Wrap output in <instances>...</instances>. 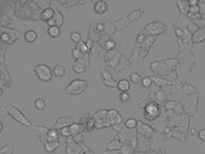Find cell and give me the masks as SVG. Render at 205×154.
Segmentation results:
<instances>
[{"label": "cell", "instance_id": "obj_1", "mask_svg": "<svg viewBox=\"0 0 205 154\" xmlns=\"http://www.w3.org/2000/svg\"><path fill=\"white\" fill-rule=\"evenodd\" d=\"M88 86V81L85 79H74L66 86V88L63 89V92L65 94L78 95L85 90Z\"/></svg>", "mask_w": 205, "mask_h": 154}, {"label": "cell", "instance_id": "obj_2", "mask_svg": "<svg viewBox=\"0 0 205 154\" xmlns=\"http://www.w3.org/2000/svg\"><path fill=\"white\" fill-rule=\"evenodd\" d=\"M34 73L41 81L49 82L53 79V71L46 63H37L34 65Z\"/></svg>", "mask_w": 205, "mask_h": 154}, {"label": "cell", "instance_id": "obj_3", "mask_svg": "<svg viewBox=\"0 0 205 154\" xmlns=\"http://www.w3.org/2000/svg\"><path fill=\"white\" fill-rule=\"evenodd\" d=\"M6 113H9V116H10L12 119H14L15 121H17L18 123H21L22 125L27 126V128L31 126V122L25 117L24 113H22L19 109H17L16 107H14L13 105H8V106H6Z\"/></svg>", "mask_w": 205, "mask_h": 154}, {"label": "cell", "instance_id": "obj_4", "mask_svg": "<svg viewBox=\"0 0 205 154\" xmlns=\"http://www.w3.org/2000/svg\"><path fill=\"white\" fill-rule=\"evenodd\" d=\"M166 30L167 27L160 21L151 23L150 25H148L144 28V31H146L148 33H151V34H160V33H163Z\"/></svg>", "mask_w": 205, "mask_h": 154}, {"label": "cell", "instance_id": "obj_5", "mask_svg": "<svg viewBox=\"0 0 205 154\" xmlns=\"http://www.w3.org/2000/svg\"><path fill=\"white\" fill-rule=\"evenodd\" d=\"M159 115V107L157 104L151 102L145 106V117L148 118L150 121H153L155 118H157Z\"/></svg>", "mask_w": 205, "mask_h": 154}, {"label": "cell", "instance_id": "obj_6", "mask_svg": "<svg viewBox=\"0 0 205 154\" xmlns=\"http://www.w3.org/2000/svg\"><path fill=\"white\" fill-rule=\"evenodd\" d=\"M85 60H87L85 57H83L81 59L75 61V63L73 64L74 72L77 73V74H82V73L85 72V70H87V68H88V63Z\"/></svg>", "mask_w": 205, "mask_h": 154}, {"label": "cell", "instance_id": "obj_7", "mask_svg": "<svg viewBox=\"0 0 205 154\" xmlns=\"http://www.w3.org/2000/svg\"><path fill=\"white\" fill-rule=\"evenodd\" d=\"M102 75H103V81L104 85H106L107 87H110V88H116L118 87V82H116L112 78L111 74L108 72L107 70H102Z\"/></svg>", "mask_w": 205, "mask_h": 154}, {"label": "cell", "instance_id": "obj_8", "mask_svg": "<svg viewBox=\"0 0 205 154\" xmlns=\"http://www.w3.org/2000/svg\"><path fill=\"white\" fill-rule=\"evenodd\" d=\"M37 37H39L37 31L34 30V29H28V30H26L24 33L25 41L28 42V43H33V42H35L37 40Z\"/></svg>", "mask_w": 205, "mask_h": 154}, {"label": "cell", "instance_id": "obj_9", "mask_svg": "<svg viewBox=\"0 0 205 154\" xmlns=\"http://www.w3.org/2000/svg\"><path fill=\"white\" fill-rule=\"evenodd\" d=\"M55 16V9H53V8H45L44 10L42 11V13H41V15H40V17H41V19L42 21H44V22H48L49 19H51L53 17Z\"/></svg>", "mask_w": 205, "mask_h": 154}, {"label": "cell", "instance_id": "obj_10", "mask_svg": "<svg viewBox=\"0 0 205 154\" xmlns=\"http://www.w3.org/2000/svg\"><path fill=\"white\" fill-rule=\"evenodd\" d=\"M107 10H108V3L106 1L100 0V1H96L94 3V12L96 14H103Z\"/></svg>", "mask_w": 205, "mask_h": 154}, {"label": "cell", "instance_id": "obj_11", "mask_svg": "<svg viewBox=\"0 0 205 154\" xmlns=\"http://www.w3.org/2000/svg\"><path fill=\"white\" fill-rule=\"evenodd\" d=\"M143 13H144L143 9H136V10H132L126 17H127L128 22H129V24H130V23H132V22L136 21V19H138L139 17L142 16Z\"/></svg>", "mask_w": 205, "mask_h": 154}, {"label": "cell", "instance_id": "obj_12", "mask_svg": "<svg viewBox=\"0 0 205 154\" xmlns=\"http://www.w3.org/2000/svg\"><path fill=\"white\" fill-rule=\"evenodd\" d=\"M66 73V69L63 64H56L53 69V74L55 77H63Z\"/></svg>", "mask_w": 205, "mask_h": 154}, {"label": "cell", "instance_id": "obj_13", "mask_svg": "<svg viewBox=\"0 0 205 154\" xmlns=\"http://www.w3.org/2000/svg\"><path fill=\"white\" fill-rule=\"evenodd\" d=\"M205 40V30L204 29H200V30L195 31L192 34V42L193 43H199Z\"/></svg>", "mask_w": 205, "mask_h": 154}, {"label": "cell", "instance_id": "obj_14", "mask_svg": "<svg viewBox=\"0 0 205 154\" xmlns=\"http://www.w3.org/2000/svg\"><path fill=\"white\" fill-rule=\"evenodd\" d=\"M116 88L120 90V92H127L130 89V84L127 79H121L118 81V87Z\"/></svg>", "mask_w": 205, "mask_h": 154}, {"label": "cell", "instance_id": "obj_15", "mask_svg": "<svg viewBox=\"0 0 205 154\" xmlns=\"http://www.w3.org/2000/svg\"><path fill=\"white\" fill-rule=\"evenodd\" d=\"M61 33V28L59 26H51L47 29V34L50 38H58Z\"/></svg>", "mask_w": 205, "mask_h": 154}, {"label": "cell", "instance_id": "obj_16", "mask_svg": "<svg viewBox=\"0 0 205 154\" xmlns=\"http://www.w3.org/2000/svg\"><path fill=\"white\" fill-rule=\"evenodd\" d=\"M58 132L56 128H50L48 132H47V135H46V139L50 142L53 141H58Z\"/></svg>", "mask_w": 205, "mask_h": 154}, {"label": "cell", "instance_id": "obj_17", "mask_svg": "<svg viewBox=\"0 0 205 154\" xmlns=\"http://www.w3.org/2000/svg\"><path fill=\"white\" fill-rule=\"evenodd\" d=\"M113 24L116 25V28L118 29V30H122V29L126 28V27L128 26L129 22H128L127 17H123V18L119 19V21L113 22Z\"/></svg>", "mask_w": 205, "mask_h": 154}, {"label": "cell", "instance_id": "obj_18", "mask_svg": "<svg viewBox=\"0 0 205 154\" xmlns=\"http://www.w3.org/2000/svg\"><path fill=\"white\" fill-rule=\"evenodd\" d=\"M176 4L177 6H179V10L182 14H187V13H188L189 9H190V6H189V3L187 1H177Z\"/></svg>", "mask_w": 205, "mask_h": 154}, {"label": "cell", "instance_id": "obj_19", "mask_svg": "<svg viewBox=\"0 0 205 154\" xmlns=\"http://www.w3.org/2000/svg\"><path fill=\"white\" fill-rule=\"evenodd\" d=\"M58 146H59V142L58 141H53V142L48 141V142H46V144H45V151L48 153L53 152V151L58 148Z\"/></svg>", "mask_w": 205, "mask_h": 154}, {"label": "cell", "instance_id": "obj_20", "mask_svg": "<svg viewBox=\"0 0 205 154\" xmlns=\"http://www.w3.org/2000/svg\"><path fill=\"white\" fill-rule=\"evenodd\" d=\"M106 149H107V150H119V149H121V142L119 141V140L114 139L107 144Z\"/></svg>", "mask_w": 205, "mask_h": 154}, {"label": "cell", "instance_id": "obj_21", "mask_svg": "<svg viewBox=\"0 0 205 154\" xmlns=\"http://www.w3.org/2000/svg\"><path fill=\"white\" fill-rule=\"evenodd\" d=\"M69 39H71V41L74 42V43L79 44L80 41H81V34H80V32H78V31H73V32H71V34H69Z\"/></svg>", "mask_w": 205, "mask_h": 154}, {"label": "cell", "instance_id": "obj_22", "mask_svg": "<svg viewBox=\"0 0 205 154\" xmlns=\"http://www.w3.org/2000/svg\"><path fill=\"white\" fill-rule=\"evenodd\" d=\"M72 57L74 58V59L77 61V60H79V59H81V58H83L85 56H83V53H82V51L79 49L78 47H75L74 48L73 50H72Z\"/></svg>", "mask_w": 205, "mask_h": 154}, {"label": "cell", "instance_id": "obj_23", "mask_svg": "<svg viewBox=\"0 0 205 154\" xmlns=\"http://www.w3.org/2000/svg\"><path fill=\"white\" fill-rule=\"evenodd\" d=\"M34 107L37 110H43L45 108V100L42 97H37L34 101Z\"/></svg>", "mask_w": 205, "mask_h": 154}, {"label": "cell", "instance_id": "obj_24", "mask_svg": "<svg viewBox=\"0 0 205 154\" xmlns=\"http://www.w3.org/2000/svg\"><path fill=\"white\" fill-rule=\"evenodd\" d=\"M137 125H138V122H137V120L134 119V118H129V119H127L125 122V126L129 129L135 128Z\"/></svg>", "mask_w": 205, "mask_h": 154}, {"label": "cell", "instance_id": "obj_25", "mask_svg": "<svg viewBox=\"0 0 205 154\" xmlns=\"http://www.w3.org/2000/svg\"><path fill=\"white\" fill-rule=\"evenodd\" d=\"M130 80H132V84H135V85H138L142 81V80H141V76H140L139 73H132V74H130Z\"/></svg>", "mask_w": 205, "mask_h": 154}, {"label": "cell", "instance_id": "obj_26", "mask_svg": "<svg viewBox=\"0 0 205 154\" xmlns=\"http://www.w3.org/2000/svg\"><path fill=\"white\" fill-rule=\"evenodd\" d=\"M106 50H111L116 47V42L113 40H108V41L105 42V45H104Z\"/></svg>", "mask_w": 205, "mask_h": 154}, {"label": "cell", "instance_id": "obj_27", "mask_svg": "<svg viewBox=\"0 0 205 154\" xmlns=\"http://www.w3.org/2000/svg\"><path fill=\"white\" fill-rule=\"evenodd\" d=\"M69 129H71L72 134H77L81 131V125H79L78 123H73L69 125Z\"/></svg>", "mask_w": 205, "mask_h": 154}, {"label": "cell", "instance_id": "obj_28", "mask_svg": "<svg viewBox=\"0 0 205 154\" xmlns=\"http://www.w3.org/2000/svg\"><path fill=\"white\" fill-rule=\"evenodd\" d=\"M77 47L79 48V49L82 51V53H83V55H87V53H88V51L90 50V48L87 46V44H85V42H80V43L77 45Z\"/></svg>", "mask_w": 205, "mask_h": 154}, {"label": "cell", "instance_id": "obj_29", "mask_svg": "<svg viewBox=\"0 0 205 154\" xmlns=\"http://www.w3.org/2000/svg\"><path fill=\"white\" fill-rule=\"evenodd\" d=\"M119 99H120L121 102L126 103L127 101H129V93H127V92H121L120 95H119Z\"/></svg>", "mask_w": 205, "mask_h": 154}, {"label": "cell", "instance_id": "obj_30", "mask_svg": "<svg viewBox=\"0 0 205 154\" xmlns=\"http://www.w3.org/2000/svg\"><path fill=\"white\" fill-rule=\"evenodd\" d=\"M141 85L144 87V88H148V87L152 86V79L150 77H144L141 81Z\"/></svg>", "mask_w": 205, "mask_h": 154}, {"label": "cell", "instance_id": "obj_31", "mask_svg": "<svg viewBox=\"0 0 205 154\" xmlns=\"http://www.w3.org/2000/svg\"><path fill=\"white\" fill-rule=\"evenodd\" d=\"M61 134L63 136H69L71 133V129H69V126H65V128H61Z\"/></svg>", "mask_w": 205, "mask_h": 154}, {"label": "cell", "instance_id": "obj_32", "mask_svg": "<svg viewBox=\"0 0 205 154\" xmlns=\"http://www.w3.org/2000/svg\"><path fill=\"white\" fill-rule=\"evenodd\" d=\"M198 137H199L200 140L202 141H205V129H200L199 133H198Z\"/></svg>", "mask_w": 205, "mask_h": 154}, {"label": "cell", "instance_id": "obj_33", "mask_svg": "<svg viewBox=\"0 0 205 154\" xmlns=\"http://www.w3.org/2000/svg\"><path fill=\"white\" fill-rule=\"evenodd\" d=\"M189 12H191V13H198V12H199V6H190V9H189Z\"/></svg>", "mask_w": 205, "mask_h": 154}, {"label": "cell", "instance_id": "obj_34", "mask_svg": "<svg viewBox=\"0 0 205 154\" xmlns=\"http://www.w3.org/2000/svg\"><path fill=\"white\" fill-rule=\"evenodd\" d=\"M189 6H198V1L197 0H191V1H188Z\"/></svg>", "mask_w": 205, "mask_h": 154}]
</instances>
